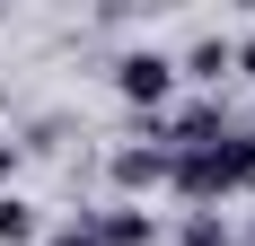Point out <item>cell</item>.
Segmentation results:
<instances>
[{
	"label": "cell",
	"instance_id": "obj_2",
	"mask_svg": "<svg viewBox=\"0 0 255 246\" xmlns=\"http://www.w3.org/2000/svg\"><path fill=\"white\" fill-rule=\"evenodd\" d=\"M115 88H124L132 106H158L176 88V62H167V53H124V62H115Z\"/></svg>",
	"mask_w": 255,
	"mask_h": 246
},
{
	"label": "cell",
	"instance_id": "obj_4",
	"mask_svg": "<svg viewBox=\"0 0 255 246\" xmlns=\"http://www.w3.org/2000/svg\"><path fill=\"white\" fill-rule=\"evenodd\" d=\"M88 229H97V246H150V211H106Z\"/></svg>",
	"mask_w": 255,
	"mask_h": 246
},
{
	"label": "cell",
	"instance_id": "obj_5",
	"mask_svg": "<svg viewBox=\"0 0 255 246\" xmlns=\"http://www.w3.org/2000/svg\"><path fill=\"white\" fill-rule=\"evenodd\" d=\"M26 238H35V202L0 194V246H26Z\"/></svg>",
	"mask_w": 255,
	"mask_h": 246
},
{
	"label": "cell",
	"instance_id": "obj_8",
	"mask_svg": "<svg viewBox=\"0 0 255 246\" xmlns=\"http://www.w3.org/2000/svg\"><path fill=\"white\" fill-rule=\"evenodd\" d=\"M53 246H97V229L79 220V229H62V238H53Z\"/></svg>",
	"mask_w": 255,
	"mask_h": 246
},
{
	"label": "cell",
	"instance_id": "obj_6",
	"mask_svg": "<svg viewBox=\"0 0 255 246\" xmlns=\"http://www.w3.org/2000/svg\"><path fill=\"white\" fill-rule=\"evenodd\" d=\"M229 62H238V44H220V35H211V44H194V53H185V79H220Z\"/></svg>",
	"mask_w": 255,
	"mask_h": 246
},
{
	"label": "cell",
	"instance_id": "obj_7",
	"mask_svg": "<svg viewBox=\"0 0 255 246\" xmlns=\"http://www.w3.org/2000/svg\"><path fill=\"white\" fill-rule=\"evenodd\" d=\"M176 246H238V238H229V229H220V220H211V211H194V220L176 229Z\"/></svg>",
	"mask_w": 255,
	"mask_h": 246
},
{
	"label": "cell",
	"instance_id": "obj_1",
	"mask_svg": "<svg viewBox=\"0 0 255 246\" xmlns=\"http://www.w3.org/2000/svg\"><path fill=\"white\" fill-rule=\"evenodd\" d=\"M167 185L185 202H220V194H247L255 185V132H220L203 149H167Z\"/></svg>",
	"mask_w": 255,
	"mask_h": 246
},
{
	"label": "cell",
	"instance_id": "obj_3",
	"mask_svg": "<svg viewBox=\"0 0 255 246\" xmlns=\"http://www.w3.org/2000/svg\"><path fill=\"white\" fill-rule=\"evenodd\" d=\"M115 185H124V194H141V185H167V132H158V123H150V141L115 149Z\"/></svg>",
	"mask_w": 255,
	"mask_h": 246
},
{
	"label": "cell",
	"instance_id": "obj_9",
	"mask_svg": "<svg viewBox=\"0 0 255 246\" xmlns=\"http://www.w3.org/2000/svg\"><path fill=\"white\" fill-rule=\"evenodd\" d=\"M9 167H18V149H9V141H0V176H9Z\"/></svg>",
	"mask_w": 255,
	"mask_h": 246
},
{
	"label": "cell",
	"instance_id": "obj_10",
	"mask_svg": "<svg viewBox=\"0 0 255 246\" xmlns=\"http://www.w3.org/2000/svg\"><path fill=\"white\" fill-rule=\"evenodd\" d=\"M238 71H255V44H238Z\"/></svg>",
	"mask_w": 255,
	"mask_h": 246
}]
</instances>
